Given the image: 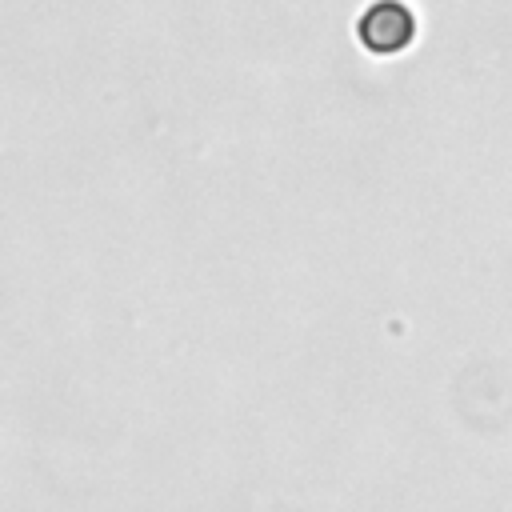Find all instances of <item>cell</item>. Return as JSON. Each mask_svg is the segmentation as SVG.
<instances>
[{"instance_id": "obj_1", "label": "cell", "mask_w": 512, "mask_h": 512, "mask_svg": "<svg viewBox=\"0 0 512 512\" xmlns=\"http://www.w3.org/2000/svg\"><path fill=\"white\" fill-rule=\"evenodd\" d=\"M416 32V20L400 4H376L360 16V40L372 52H400Z\"/></svg>"}]
</instances>
